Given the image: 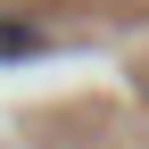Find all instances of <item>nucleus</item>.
<instances>
[{"mask_svg": "<svg viewBox=\"0 0 149 149\" xmlns=\"http://www.w3.org/2000/svg\"><path fill=\"white\" fill-rule=\"evenodd\" d=\"M33 50H42L33 25H0V58H33Z\"/></svg>", "mask_w": 149, "mask_h": 149, "instance_id": "nucleus-1", "label": "nucleus"}]
</instances>
